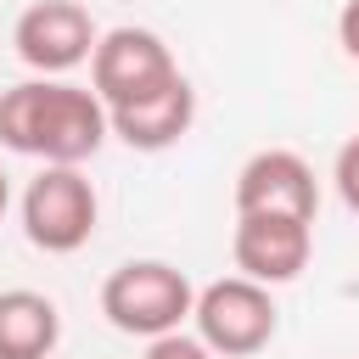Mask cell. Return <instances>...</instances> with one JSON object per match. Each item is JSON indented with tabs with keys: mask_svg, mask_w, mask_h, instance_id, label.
Masks as SVG:
<instances>
[{
	"mask_svg": "<svg viewBox=\"0 0 359 359\" xmlns=\"http://www.w3.org/2000/svg\"><path fill=\"white\" fill-rule=\"evenodd\" d=\"M236 213H292L309 219L320 213V180L314 163L292 146H264L236 168Z\"/></svg>",
	"mask_w": 359,
	"mask_h": 359,
	"instance_id": "8",
	"label": "cell"
},
{
	"mask_svg": "<svg viewBox=\"0 0 359 359\" xmlns=\"http://www.w3.org/2000/svg\"><path fill=\"white\" fill-rule=\"evenodd\" d=\"M191 309H196V286L168 258H129V264H118L101 280V314H107V325L123 331V337H140V342L185 331Z\"/></svg>",
	"mask_w": 359,
	"mask_h": 359,
	"instance_id": "2",
	"label": "cell"
},
{
	"mask_svg": "<svg viewBox=\"0 0 359 359\" xmlns=\"http://www.w3.org/2000/svg\"><path fill=\"white\" fill-rule=\"evenodd\" d=\"M62 342V309L34 286L0 292V359H50Z\"/></svg>",
	"mask_w": 359,
	"mask_h": 359,
	"instance_id": "10",
	"label": "cell"
},
{
	"mask_svg": "<svg viewBox=\"0 0 359 359\" xmlns=\"http://www.w3.org/2000/svg\"><path fill=\"white\" fill-rule=\"evenodd\" d=\"M17 213H22L28 247H39V252H50V258H67V252L90 247V236H95V224H101V196H95V185H90L84 168H56V163H45V168L22 185Z\"/></svg>",
	"mask_w": 359,
	"mask_h": 359,
	"instance_id": "3",
	"label": "cell"
},
{
	"mask_svg": "<svg viewBox=\"0 0 359 359\" xmlns=\"http://www.w3.org/2000/svg\"><path fill=\"white\" fill-rule=\"evenodd\" d=\"M11 45L34 79H67L73 67H84L95 56L101 28L79 0H34V6H22Z\"/></svg>",
	"mask_w": 359,
	"mask_h": 359,
	"instance_id": "6",
	"label": "cell"
},
{
	"mask_svg": "<svg viewBox=\"0 0 359 359\" xmlns=\"http://www.w3.org/2000/svg\"><path fill=\"white\" fill-rule=\"evenodd\" d=\"M107 123H112V135L129 146V151H168V146H180L185 135H191V123H196V90H191V79L180 73L168 90H157V95H146V101H129V107H112L107 112Z\"/></svg>",
	"mask_w": 359,
	"mask_h": 359,
	"instance_id": "9",
	"label": "cell"
},
{
	"mask_svg": "<svg viewBox=\"0 0 359 359\" xmlns=\"http://www.w3.org/2000/svg\"><path fill=\"white\" fill-rule=\"evenodd\" d=\"M6 208H11V180H6V168H0V219H6Z\"/></svg>",
	"mask_w": 359,
	"mask_h": 359,
	"instance_id": "14",
	"label": "cell"
},
{
	"mask_svg": "<svg viewBox=\"0 0 359 359\" xmlns=\"http://www.w3.org/2000/svg\"><path fill=\"white\" fill-rule=\"evenodd\" d=\"M112 123L90 84L73 79H22L0 90V146L56 168H84L107 146Z\"/></svg>",
	"mask_w": 359,
	"mask_h": 359,
	"instance_id": "1",
	"label": "cell"
},
{
	"mask_svg": "<svg viewBox=\"0 0 359 359\" xmlns=\"http://www.w3.org/2000/svg\"><path fill=\"white\" fill-rule=\"evenodd\" d=\"M191 331L219 353V359H252L275 342L280 331V309L275 292L247 280V275H224L196 286V309H191Z\"/></svg>",
	"mask_w": 359,
	"mask_h": 359,
	"instance_id": "4",
	"label": "cell"
},
{
	"mask_svg": "<svg viewBox=\"0 0 359 359\" xmlns=\"http://www.w3.org/2000/svg\"><path fill=\"white\" fill-rule=\"evenodd\" d=\"M337 45H342L348 62H359V0H348V6L337 11Z\"/></svg>",
	"mask_w": 359,
	"mask_h": 359,
	"instance_id": "13",
	"label": "cell"
},
{
	"mask_svg": "<svg viewBox=\"0 0 359 359\" xmlns=\"http://www.w3.org/2000/svg\"><path fill=\"white\" fill-rule=\"evenodd\" d=\"M331 185H337V202H342L348 213H359V135H348V140L337 146Z\"/></svg>",
	"mask_w": 359,
	"mask_h": 359,
	"instance_id": "11",
	"label": "cell"
},
{
	"mask_svg": "<svg viewBox=\"0 0 359 359\" xmlns=\"http://www.w3.org/2000/svg\"><path fill=\"white\" fill-rule=\"evenodd\" d=\"M230 258H236V275H247L269 292L292 286L314 258V224L292 219V213H236Z\"/></svg>",
	"mask_w": 359,
	"mask_h": 359,
	"instance_id": "7",
	"label": "cell"
},
{
	"mask_svg": "<svg viewBox=\"0 0 359 359\" xmlns=\"http://www.w3.org/2000/svg\"><path fill=\"white\" fill-rule=\"evenodd\" d=\"M180 79V62L168 50L163 34L140 28V22H118V28H101V45L90 56V90L101 95V107H129V101H146L157 90H168Z\"/></svg>",
	"mask_w": 359,
	"mask_h": 359,
	"instance_id": "5",
	"label": "cell"
},
{
	"mask_svg": "<svg viewBox=\"0 0 359 359\" xmlns=\"http://www.w3.org/2000/svg\"><path fill=\"white\" fill-rule=\"evenodd\" d=\"M140 359H219L196 331H168V337H157V342H146V353Z\"/></svg>",
	"mask_w": 359,
	"mask_h": 359,
	"instance_id": "12",
	"label": "cell"
}]
</instances>
